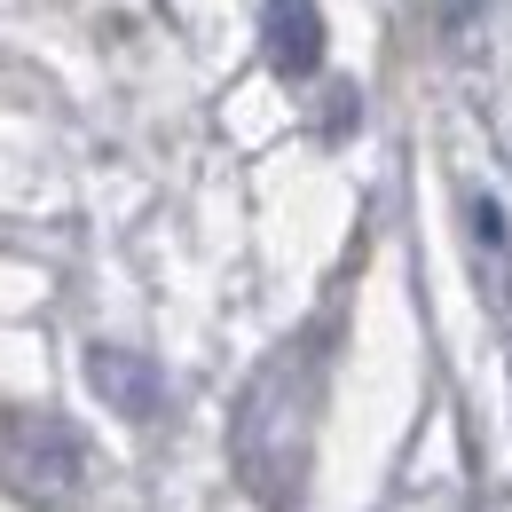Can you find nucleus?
<instances>
[{
  "label": "nucleus",
  "instance_id": "nucleus-1",
  "mask_svg": "<svg viewBox=\"0 0 512 512\" xmlns=\"http://www.w3.org/2000/svg\"><path fill=\"white\" fill-rule=\"evenodd\" d=\"M323 379H331V347H323V331H300L245 379L237 410H229V465L268 512H292L308 489Z\"/></svg>",
  "mask_w": 512,
  "mask_h": 512
},
{
  "label": "nucleus",
  "instance_id": "nucleus-2",
  "mask_svg": "<svg viewBox=\"0 0 512 512\" xmlns=\"http://www.w3.org/2000/svg\"><path fill=\"white\" fill-rule=\"evenodd\" d=\"M0 489H16L40 512L71 505L87 489V442L64 410H8L0 418Z\"/></svg>",
  "mask_w": 512,
  "mask_h": 512
},
{
  "label": "nucleus",
  "instance_id": "nucleus-3",
  "mask_svg": "<svg viewBox=\"0 0 512 512\" xmlns=\"http://www.w3.org/2000/svg\"><path fill=\"white\" fill-rule=\"evenodd\" d=\"M87 386L103 394V410H119V418H134V426H150V418L166 410V371H158L142 347L95 339V347H87Z\"/></svg>",
  "mask_w": 512,
  "mask_h": 512
},
{
  "label": "nucleus",
  "instance_id": "nucleus-4",
  "mask_svg": "<svg viewBox=\"0 0 512 512\" xmlns=\"http://www.w3.org/2000/svg\"><path fill=\"white\" fill-rule=\"evenodd\" d=\"M260 48L276 79H316L323 71V8L316 0H268L260 8Z\"/></svg>",
  "mask_w": 512,
  "mask_h": 512
},
{
  "label": "nucleus",
  "instance_id": "nucleus-5",
  "mask_svg": "<svg viewBox=\"0 0 512 512\" xmlns=\"http://www.w3.org/2000/svg\"><path fill=\"white\" fill-rule=\"evenodd\" d=\"M418 8H426V32L442 40V56H481L497 0H418Z\"/></svg>",
  "mask_w": 512,
  "mask_h": 512
},
{
  "label": "nucleus",
  "instance_id": "nucleus-6",
  "mask_svg": "<svg viewBox=\"0 0 512 512\" xmlns=\"http://www.w3.org/2000/svg\"><path fill=\"white\" fill-rule=\"evenodd\" d=\"M473 253L497 260V292L512 300V237H505V213H497L489 197H473Z\"/></svg>",
  "mask_w": 512,
  "mask_h": 512
}]
</instances>
